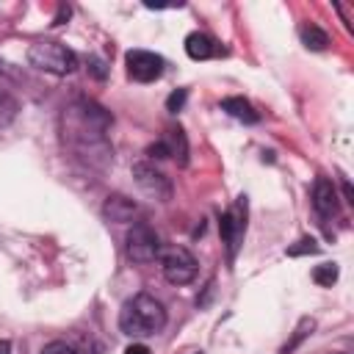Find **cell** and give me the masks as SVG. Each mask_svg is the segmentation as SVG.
Masks as SVG:
<instances>
[{
  "instance_id": "cell-23",
  "label": "cell",
  "mask_w": 354,
  "mask_h": 354,
  "mask_svg": "<svg viewBox=\"0 0 354 354\" xmlns=\"http://www.w3.org/2000/svg\"><path fill=\"white\" fill-rule=\"evenodd\" d=\"M0 354H11V346H8V340H0Z\"/></svg>"
},
{
  "instance_id": "cell-6",
  "label": "cell",
  "mask_w": 354,
  "mask_h": 354,
  "mask_svg": "<svg viewBox=\"0 0 354 354\" xmlns=\"http://www.w3.org/2000/svg\"><path fill=\"white\" fill-rule=\"evenodd\" d=\"M246 216H249V202H246V196H238L235 205L230 210H224L218 218V232H221V241L227 243L230 260H235L238 246L246 235Z\"/></svg>"
},
{
  "instance_id": "cell-11",
  "label": "cell",
  "mask_w": 354,
  "mask_h": 354,
  "mask_svg": "<svg viewBox=\"0 0 354 354\" xmlns=\"http://www.w3.org/2000/svg\"><path fill=\"white\" fill-rule=\"evenodd\" d=\"M185 53H188V58H194V61H205V58L216 55L218 47H216V41H213L207 33L194 30V33L185 36Z\"/></svg>"
},
{
  "instance_id": "cell-16",
  "label": "cell",
  "mask_w": 354,
  "mask_h": 354,
  "mask_svg": "<svg viewBox=\"0 0 354 354\" xmlns=\"http://www.w3.org/2000/svg\"><path fill=\"white\" fill-rule=\"evenodd\" d=\"M41 354H80V348H75V346L66 343V340H53V343H47V346L41 348Z\"/></svg>"
},
{
  "instance_id": "cell-2",
  "label": "cell",
  "mask_w": 354,
  "mask_h": 354,
  "mask_svg": "<svg viewBox=\"0 0 354 354\" xmlns=\"http://www.w3.org/2000/svg\"><path fill=\"white\" fill-rule=\"evenodd\" d=\"M166 326V310L163 304L149 293H136L122 304L119 313V329L130 337H149Z\"/></svg>"
},
{
  "instance_id": "cell-17",
  "label": "cell",
  "mask_w": 354,
  "mask_h": 354,
  "mask_svg": "<svg viewBox=\"0 0 354 354\" xmlns=\"http://www.w3.org/2000/svg\"><path fill=\"white\" fill-rule=\"evenodd\" d=\"M185 100H188V88H177V91H171V94H169V100H166V111H171V113L183 111Z\"/></svg>"
},
{
  "instance_id": "cell-20",
  "label": "cell",
  "mask_w": 354,
  "mask_h": 354,
  "mask_svg": "<svg viewBox=\"0 0 354 354\" xmlns=\"http://www.w3.org/2000/svg\"><path fill=\"white\" fill-rule=\"evenodd\" d=\"M88 72H91L97 80H102V77L108 75V69H105V64H102L100 58H88Z\"/></svg>"
},
{
  "instance_id": "cell-13",
  "label": "cell",
  "mask_w": 354,
  "mask_h": 354,
  "mask_svg": "<svg viewBox=\"0 0 354 354\" xmlns=\"http://www.w3.org/2000/svg\"><path fill=\"white\" fill-rule=\"evenodd\" d=\"M169 144V155L180 163V166H188V138H185V130L177 124L169 130V136L163 138Z\"/></svg>"
},
{
  "instance_id": "cell-18",
  "label": "cell",
  "mask_w": 354,
  "mask_h": 354,
  "mask_svg": "<svg viewBox=\"0 0 354 354\" xmlns=\"http://www.w3.org/2000/svg\"><path fill=\"white\" fill-rule=\"evenodd\" d=\"M315 252H318V243H315L313 238H301L296 246H290V249H288V254H290V257H299V254H315Z\"/></svg>"
},
{
  "instance_id": "cell-3",
  "label": "cell",
  "mask_w": 354,
  "mask_h": 354,
  "mask_svg": "<svg viewBox=\"0 0 354 354\" xmlns=\"http://www.w3.org/2000/svg\"><path fill=\"white\" fill-rule=\"evenodd\" d=\"M28 61H30L36 69L50 72V75H69V72L77 66V55H75L66 44L53 41V39H41V41L30 44Z\"/></svg>"
},
{
  "instance_id": "cell-9",
  "label": "cell",
  "mask_w": 354,
  "mask_h": 354,
  "mask_svg": "<svg viewBox=\"0 0 354 354\" xmlns=\"http://www.w3.org/2000/svg\"><path fill=\"white\" fill-rule=\"evenodd\" d=\"M313 207L321 218H332L337 216V191L332 185V180L326 177H318L315 185H313Z\"/></svg>"
},
{
  "instance_id": "cell-1",
  "label": "cell",
  "mask_w": 354,
  "mask_h": 354,
  "mask_svg": "<svg viewBox=\"0 0 354 354\" xmlns=\"http://www.w3.org/2000/svg\"><path fill=\"white\" fill-rule=\"evenodd\" d=\"M113 116L94 100L80 97L69 108H64V141L86 160L105 166L113 158V149L105 138Z\"/></svg>"
},
{
  "instance_id": "cell-5",
  "label": "cell",
  "mask_w": 354,
  "mask_h": 354,
  "mask_svg": "<svg viewBox=\"0 0 354 354\" xmlns=\"http://www.w3.org/2000/svg\"><path fill=\"white\" fill-rule=\"evenodd\" d=\"M158 260H160L166 282H171V285H188V282H194V277L199 271L196 257L185 246H169L160 252Z\"/></svg>"
},
{
  "instance_id": "cell-8",
  "label": "cell",
  "mask_w": 354,
  "mask_h": 354,
  "mask_svg": "<svg viewBox=\"0 0 354 354\" xmlns=\"http://www.w3.org/2000/svg\"><path fill=\"white\" fill-rule=\"evenodd\" d=\"M124 64H127V75L138 83H155L163 75V66H166V61L158 53H149V50H130L124 55Z\"/></svg>"
},
{
  "instance_id": "cell-15",
  "label": "cell",
  "mask_w": 354,
  "mask_h": 354,
  "mask_svg": "<svg viewBox=\"0 0 354 354\" xmlns=\"http://www.w3.org/2000/svg\"><path fill=\"white\" fill-rule=\"evenodd\" d=\"M337 266L335 263H321V266H315L313 268V282H318V285H324V288H332L335 282H337Z\"/></svg>"
},
{
  "instance_id": "cell-14",
  "label": "cell",
  "mask_w": 354,
  "mask_h": 354,
  "mask_svg": "<svg viewBox=\"0 0 354 354\" xmlns=\"http://www.w3.org/2000/svg\"><path fill=\"white\" fill-rule=\"evenodd\" d=\"M299 39H301V44H304L307 50H315V53L326 50V44H329V36H326L318 25H313V22H304V25L299 28Z\"/></svg>"
},
{
  "instance_id": "cell-7",
  "label": "cell",
  "mask_w": 354,
  "mask_h": 354,
  "mask_svg": "<svg viewBox=\"0 0 354 354\" xmlns=\"http://www.w3.org/2000/svg\"><path fill=\"white\" fill-rule=\"evenodd\" d=\"M130 174H133V180H136V185H138L149 199H155V202H169V199H171V194H174L171 180H169L160 169H155L152 163L138 160V163H133Z\"/></svg>"
},
{
  "instance_id": "cell-10",
  "label": "cell",
  "mask_w": 354,
  "mask_h": 354,
  "mask_svg": "<svg viewBox=\"0 0 354 354\" xmlns=\"http://www.w3.org/2000/svg\"><path fill=\"white\" fill-rule=\"evenodd\" d=\"M136 213H138V205H136L130 196H124V194H111V196L105 199V205H102V216H105L108 221H113V224L133 221Z\"/></svg>"
},
{
  "instance_id": "cell-4",
  "label": "cell",
  "mask_w": 354,
  "mask_h": 354,
  "mask_svg": "<svg viewBox=\"0 0 354 354\" xmlns=\"http://www.w3.org/2000/svg\"><path fill=\"white\" fill-rule=\"evenodd\" d=\"M124 252L133 263H152L160 257L163 246H160L158 232L147 221H136L124 235Z\"/></svg>"
},
{
  "instance_id": "cell-12",
  "label": "cell",
  "mask_w": 354,
  "mask_h": 354,
  "mask_svg": "<svg viewBox=\"0 0 354 354\" xmlns=\"http://www.w3.org/2000/svg\"><path fill=\"white\" fill-rule=\"evenodd\" d=\"M221 108H224L232 119L246 122V124H254V122L260 119V113H257V111L252 108V102L243 100V97H227V100H221Z\"/></svg>"
},
{
  "instance_id": "cell-22",
  "label": "cell",
  "mask_w": 354,
  "mask_h": 354,
  "mask_svg": "<svg viewBox=\"0 0 354 354\" xmlns=\"http://www.w3.org/2000/svg\"><path fill=\"white\" fill-rule=\"evenodd\" d=\"M343 199H346V202H354V194H351V185H348L346 177H343Z\"/></svg>"
},
{
  "instance_id": "cell-21",
  "label": "cell",
  "mask_w": 354,
  "mask_h": 354,
  "mask_svg": "<svg viewBox=\"0 0 354 354\" xmlns=\"http://www.w3.org/2000/svg\"><path fill=\"white\" fill-rule=\"evenodd\" d=\"M124 354H149V348H147L144 343H133V346L124 348Z\"/></svg>"
},
{
  "instance_id": "cell-19",
  "label": "cell",
  "mask_w": 354,
  "mask_h": 354,
  "mask_svg": "<svg viewBox=\"0 0 354 354\" xmlns=\"http://www.w3.org/2000/svg\"><path fill=\"white\" fill-rule=\"evenodd\" d=\"M147 155H149V158H155V160L171 158V155H169V144H166V141H155V144H149V147H147Z\"/></svg>"
}]
</instances>
